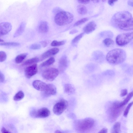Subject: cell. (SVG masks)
I'll return each mask as SVG.
<instances>
[{"mask_svg": "<svg viewBox=\"0 0 133 133\" xmlns=\"http://www.w3.org/2000/svg\"><path fill=\"white\" fill-rule=\"evenodd\" d=\"M59 71L57 69L53 68H48L43 72L42 76L45 79L52 81H54L59 74Z\"/></svg>", "mask_w": 133, "mask_h": 133, "instance_id": "obj_8", "label": "cell"}, {"mask_svg": "<svg viewBox=\"0 0 133 133\" xmlns=\"http://www.w3.org/2000/svg\"><path fill=\"white\" fill-rule=\"evenodd\" d=\"M55 133H63L62 132L59 130H56L55 131Z\"/></svg>", "mask_w": 133, "mask_h": 133, "instance_id": "obj_45", "label": "cell"}, {"mask_svg": "<svg viewBox=\"0 0 133 133\" xmlns=\"http://www.w3.org/2000/svg\"><path fill=\"white\" fill-rule=\"evenodd\" d=\"M41 44L42 46L44 47H45L48 44L47 42L45 41L41 42Z\"/></svg>", "mask_w": 133, "mask_h": 133, "instance_id": "obj_42", "label": "cell"}, {"mask_svg": "<svg viewBox=\"0 0 133 133\" xmlns=\"http://www.w3.org/2000/svg\"><path fill=\"white\" fill-rule=\"evenodd\" d=\"M2 133H11L4 127H2L1 129Z\"/></svg>", "mask_w": 133, "mask_h": 133, "instance_id": "obj_40", "label": "cell"}, {"mask_svg": "<svg viewBox=\"0 0 133 133\" xmlns=\"http://www.w3.org/2000/svg\"><path fill=\"white\" fill-rule=\"evenodd\" d=\"M50 114V111L46 108H42L37 110H34L31 112V116L35 118H45L49 116Z\"/></svg>", "mask_w": 133, "mask_h": 133, "instance_id": "obj_9", "label": "cell"}, {"mask_svg": "<svg viewBox=\"0 0 133 133\" xmlns=\"http://www.w3.org/2000/svg\"><path fill=\"white\" fill-rule=\"evenodd\" d=\"M128 4L130 6L133 7V0H129L128 2Z\"/></svg>", "mask_w": 133, "mask_h": 133, "instance_id": "obj_43", "label": "cell"}, {"mask_svg": "<svg viewBox=\"0 0 133 133\" xmlns=\"http://www.w3.org/2000/svg\"><path fill=\"white\" fill-rule=\"evenodd\" d=\"M12 25L10 23L8 22H3L0 24V35H5L11 31Z\"/></svg>", "mask_w": 133, "mask_h": 133, "instance_id": "obj_11", "label": "cell"}, {"mask_svg": "<svg viewBox=\"0 0 133 133\" xmlns=\"http://www.w3.org/2000/svg\"><path fill=\"white\" fill-rule=\"evenodd\" d=\"M49 29V26L46 22L42 21L40 22L38 26V30L40 32L46 33L48 31Z\"/></svg>", "mask_w": 133, "mask_h": 133, "instance_id": "obj_19", "label": "cell"}, {"mask_svg": "<svg viewBox=\"0 0 133 133\" xmlns=\"http://www.w3.org/2000/svg\"><path fill=\"white\" fill-rule=\"evenodd\" d=\"M117 1L116 0H109L108 1V3L110 5L112 6L114 4V3Z\"/></svg>", "mask_w": 133, "mask_h": 133, "instance_id": "obj_41", "label": "cell"}, {"mask_svg": "<svg viewBox=\"0 0 133 133\" xmlns=\"http://www.w3.org/2000/svg\"><path fill=\"white\" fill-rule=\"evenodd\" d=\"M74 16L72 14L65 11L58 12L56 14L54 17L55 23L59 26L68 24L72 22Z\"/></svg>", "mask_w": 133, "mask_h": 133, "instance_id": "obj_4", "label": "cell"}, {"mask_svg": "<svg viewBox=\"0 0 133 133\" xmlns=\"http://www.w3.org/2000/svg\"><path fill=\"white\" fill-rule=\"evenodd\" d=\"M6 58V55L4 51H1L0 52V62H2L4 61Z\"/></svg>", "mask_w": 133, "mask_h": 133, "instance_id": "obj_34", "label": "cell"}, {"mask_svg": "<svg viewBox=\"0 0 133 133\" xmlns=\"http://www.w3.org/2000/svg\"><path fill=\"white\" fill-rule=\"evenodd\" d=\"M120 29L125 31L133 30V17L119 26Z\"/></svg>", "mask_w": 133, "mask_h": 133, "instance_id": "obj_14", "label": "cell"}, {"mask_svg": "<svg viewBox=\"0 0 133 133\" xmlns=\"http://www.w3.org/2000/svg\"><path fill=\"white\" fill-rule=\"evenodd\" d=\"M68 105L67 101L62 99L54 105L53 109V112L56 115H61L66 109Z\"/></svg>", "mask_w": 133, "mask_h": 133, "instance_id": "obj_7", "label": "cell"}, {"mask_svg": "<svg viewBox=\"0 0 133 133\" xmlns=\"http://www.w3.org/2000/svg\"><path fill=\"white\" fill-rule=\"evenodd\" d=\"M132 18L131 14L127 11H122L115 14L111 20L112 25L115 27H118L121 24L126 22Z\"/></svg>", "mask_w": 133, "mask_h": 133, "instance_id": "obj_3", "label": "cell"}, {"mask_svg": "<svg viewBox=\"0 0 133 133\" xmlns=\"http://www.w3.org/2000/svg\"><path fill=\"white\" fill-rule=\"evenodd\" d=\"M133 39V32L123 33L118 35L116 37L117 44L120 46L127 44Z\"/></svg>", "mask_w": 133, "mask_h": 133, "instance_id": "obj_6", "label": "cell"}, {"mask_svg": "<svg viewBox=\"0 0 133 133\" xmlns=\"http://www.w3.org/2000/svg\"><path fill=\"white\" fill-rule=\"evenodd\" d=\"M84 34V33H82L76 36L72 40L71 43L73 44H74L77 43L83 37Z\"/></svg>", "mask_w": 133, "mask_h": 133, "instance_id": "obj_30", "label": "cell"}, {"mask_svg": "<svg viewBox=\"0 0 133 133\" xmlns=\"http://www.w3.org/2000/svg\"><path fill=\"white\" fill-rule=\"evenodd\" d=\"M96 25L93 21H91L88 23L83 28L84 32L87 34L91 33L96 29Z\"/></svg>", "mask_w": 133, "mask_h": 133, "instance_id": "obj_16", "label": "cell"}, {"mask_svg": "<svg viewBox=\"0 0 133 133\" xmlns=\"http://www.w3.org/2000/svg\"><path fill=\"white\" fill-rule=\"evenodd\" d=\"M5 80V77L3 74L0 72V82L1 83L3 82Z\"/></svg>", "mask_w": 133, "mask_h": 133, "instance_id": "obj_37", "label": "cell"}, {"mask_svg": "<svg viewBox=\"0 0 133 133\" xmlns=\"http://www.w3.org/2000/svg\"><path fill=\"white\" fill-rule=\"evenodd\" d=\"M59 49L57 48L51 49L43 53L42 55V59H44L57 54L59 51Z\"/></svg>", "mask_w": 133, "mask_h": 133, "instance_id": "obj_17", "label": "cell"}, {"mask_svg": "<svg viewBox=\"0 0 133 133\" xmlns=\"http://www.w3.org/2000/svg\"><path fill=\"white\" fill-rule=\"evenodd\" d=\"M120 122L116 123L113 126L111 133H120Z\"/></svg>", "mask_w": 133, "mask_h": 133, "instance_id": "obj_25", "label": "cell"}, {"mask_svg": "<svg viewBox=\"0 0 133 133\" xmlns=\"http://www.w3.org/2000/svg\"><path fill=\"white\" fill-rule=\"evenodd\" d=\"M78 12L80 14L84 15L87 13V10L86 8L84 5H79L77 7Z\"/></svg>", "mask_w": 133, "mask_h": 133, "instance_id": "obj_23", "label": "cell"}, {"mask_svg": "<svg viewBox=\"0 0 133 133\" xmlns=\"http://www.w3.org/2000/svg\"><path fill=\"white\" fill-rule=\"evenodd\" d=\"M41 48V45L38 44H34L31 45L30 48L33 50H37L40 49Z\"/></svg>", "mask_w": 133, "mask_h": 133, "instance_id": "obj_35", "label": "cell"}, {"mask_svg": "<svg viewBox=\"0 0 133 133\" xmlns=\"http://www.w3.org/2000/svg\"><path fill=\"white\" fill-rule=\"evenodd\" d=\"M133 96V91L130 92L126 97L122 101L120 102V105L121 107H124L129 102Z\"/></svg>", "mask_w": 133, "mask_h": 133, "instance_id": "obj_26", "label": "cell"}, {"mask_svg": "<svg viewBox=\"0 0 133 133\" xmlns=\"http://www.w3.org/2000/svg\"><path fill=\"white\" fill-rule=\"evenodd\" d=\"M43 92L45 96L47 97L55 95L56 94V88L53 84H47L45 90Z\"/></svg>", "mask_w": 133, "mask_h": 133, "instance_id": "obj_12", "label": "cell"}, {"mask_svg": "<svg viewBox=\"0 0 133 133\" xmlns=\"http://www.w3.org/2000/svg\"><path fill=\"white\" fill-rule=\"evenodd\" d=\"M77 31L76 30H73L70 31V34H72L77 32Z\"/></svg>", "mask_w": 133, "mask_h": 133, "instance_id": "obj_44", "label": "cell"}, {"mask_svg": "<svg viewBox=\"0 0 133 133\" xmlns=\"http://www.w3.org/2000/svg\"><path fill=\"white\" fill-rule=\"evenodd\" d=\"M108 129L106 128H104L99 131L98 133H107Z\"/></svg>", "mask_w": 133, "mask_h": 133, "instance_id": "obj_39", "label": "cell"}, {"mask_svg": "<svg viewBox=\"0 0 133 133\" xmlns=\"http://www.w3.org/2000/svg\"><path fill=\"white\" fill-rule=\"evenodd\" d=\"M78 2L80 4H87L89 3L90 1L89 0H78Z\"/></svg>", "mask_w": 133, "mask_h": 133, "instance_id": "obj_38", "label": "cell"}, {"mask_svg": "<svg viewBox=\"0 0 133 133\" xmlns=\"http://www.w3.org/2000/svg\"><path fill=\"white\" fill-rule=\"evenodd\" d=\"M126 57V52L124 50L117 48L109 51L107 55L106 58L109 63L116 65L124 62L125 60Z\"/></svg>", "mask_w": 133, "mask_h": 133, "instance_id": "obj_1", "label": "cell"}, {"mask_svg": "<svg viewBox=\"0 0 133 133\" xmlns=\"http://www.w3.org/2000/svg\"><path fill=\"white\" fill-rule=\"evenodd\" d=\"M120 102L115 101L109 105L108 109V116L111 122L115 121L122 112L124 107L120 105Z\"/></svg>", "mask_w": 133, "mask_h": 133, "instance_id": "obj_2", "label": "cell"}, {"mask_svg": "<svg viewBox=\"0 0 133 133\" xmlns=\"http://www.w3.org/2000/svg\"><path fill=\"white\" fill-rule=\"evenodd\" d=\"M19 43L14 42H2L0 45L5 46H18L20 45Z\"/></svg>", "mask_w": 133, "mask_h": 133, "instance_id": "obj_28", "label": "cell"}, {"mask_svg": "<svg viewBox=\"0 0 133 133\" xmlns=\"http://www.w3.org/2000/svg\"><path fill=\"white\" fill-rule=\"evenodd\" d=\"M27 54L24 53L17 55L15 58V61L16 63L18 64L22 62L25 58Z\"/></svg>", "mask_w": 133, "mask_h": 133, "instance_id": "obj_24", "label": "cell"}, {"mask_svg": "<svg viewBox=\"0 0 133 133\" xmlns=\"http://www.w3.org/2000/svg\"><path fill=\"white\" fill-rule=\"evenodd\" d=\"M3 41H4L3 39H1V42H3Z\"/></svg>", "mask_w": 133, "mask_h": 133, "instance_id": "obj_46", "label": "cell"}, {"mask_svg": "<svg viewBox=\"0 0 133 133\" xmlns=\"http://www.w3.org/2000/svg\"><path fill=\"white\" fill-rule=\"evenodd\" d=\"M39 61V59L37 57H34L29 59L25 62L22 64V66H25L33 64L36 63Z\"/></svg>", "mask_w": 133, "mask_h": 133, "instance_id": "obj_22", "label": "cell"}, {"mask_svg": "<svg viewBox=\"0 0 133 133\" xmlns=\"http://www.w3.org/2000/svg\"><path fill=\"white\" fill-rule=\"evenodd\" d=\"M55 61V58L52 57L41 63L40 65V66L41 67H47L53 64Z\"/></svg>", "mask_w": 133, "mask_h": 133, "instance_id": "obj_21", "label": "cell"}, {"mask_svg": "<svg viewBox=\"0 0 133 133\" xmlns=\"http://www.w3.org/2000/svg\"><path fill=\"white\" fill-rule=\"evenodd\" d=\"M26 26L24 22H22L17 29L14 35V37H15L21 35L24 31Z\"/></svg>", "mask_w": 133, "mask_h": 133, "instance_id": "obj_20", "label": "cell"}, {"mask_svg": "<svg viewBox=\"0 0 133 133\" xmlns=\"http://www.w3.org/2000/svg\"><path fill=\"white\" fill-rule=\"evenodd\" d=\"M68 60L66 56H62L59 61V68L61 72H63L66 69L68 65Z\"/></svg>", "mask_w": 133, "mask_h": 133, "instance_id": "obj_15", "label": "cell"}, {"mask_svg": "<svg viewBox=\"0 0 133 133\" xmlns=\"http://www.w3.org/2000/svg\"><path fill=\"white\" fill-rule=\"evenodd\" d=\"M88 18H83L76 22L74 25V26H76L81 25L87 21Z\"/></svg>", "mask_w": 133, "mask_h": 133, "instance_id": "obj_33", "label": "cell"}, {"mask_svg": "<svg viewBox=\"0 0 133 133\" xmlns=\"http://www.w3.org/2000/svg\"><path fill=\"white\" fill-rule=\"evenodd\" d=\"M38 71L37 64H34L25 68L24 70L25 76L26 78H30L36 74Z\"/></svg>", "mask_w": 133, "mask_h": 133, "instance_id": "obj_10", "label": "cell"}, {"mask_svg": "<svg viewBox=\"0 0 133 133\" xmlns=\"http://www.w3.org/2000/svg\"><path fill=\"white\" fill-rule=\"evenodd\" d=\"M24 95L23 92L22 91H20L14 96L13 99L16 101H20L24 98Z\"/></svg>", "mask_w": 133, "mask_h": 133, "instance_id": "obj_27", "label": "cell"}, {"mask_svg": "<svg viewBox=\"0 0 133 133\" xmlns=\"http://www.w3.org/2000/svg\"><path fill=\"white\" fill-rule=\"evenodd\" d=\"M128 93L127 90L126 89H124L122 90L121 92L120 96L123 97L126 95Z\"/></svg>", "mask_w": 133, "mask_h": 133, "instance_id": "obj_36", "label": "cell"}, {"mask_svg": "<svg viewBox=\"0 0 133 133\" xmlns=\"http://www.w3.org/2000/svg\"><path fill=\"white\" fill-rule=\"evenodd\" d=\"M95 123L93 119L87 118L77 121L75 123V127L78 131L83 133L92 129Z\"/></svg>", "mask_w": 133, "mask_h": 133, "instance_id": "obj_5", "label": "cell"}, {"mask_svg": "<svg viewBox=\"0 0 133 133\" xmlns=\"http://www.w3.org/2000/svg\"><path fill=\"white\" fill-rule=\"evenodd\" d=\"M133 104V101L130 103L125 108L123 113V116L127 117L129 113L130 109Z\"/></svg>", "mask_w": 133, "mask_h": 133, "instance_id": "obj_31", "label": "cell"}, {"mask_svg": "<svg viewBox=\"0 0 133 133\" xmlns=\"http://www.w3.org/2000/svg\"><path fill=\"white\" fill-rule=\"evenodd\" d=\"M65 43L64 41H58L54 40L51 43V45L53 46H59L64 45Z\"/></svg>", "mask_w": 133, "mask_h": 133, "instance_id": "obj_32", "label": "cell"}, {"mask_svg": "<svg viewBox=\"0 0 133 133\" xmlns=\"http://www.w3.org/2000/svg\"><path fill=\"white\" fill-rule=\"evenodd\" d=\"M64 92L68 95H71L75 92V89L71 84L67 83L65 84L64 87Z\"/></svg>", "mask_w": 133, "mask_h": 133, "instance_id": "obj_18", "label": "cell"}, {"mask_svg": "<svg viewBox=\"0 0 133 133\" xmlns=\"http://www.w3.org/2000/svg\"><path fill=\"white\" fill-rule=\"evenodd\" d=\"M32 85L37 90L43 92L46 87L47 84L40 80H35L33 82Z\"/></svg>", "mask_w": 133, "mask_h": 133, "instance_id": "obj_13", "label": "cell"}, {"mask_svg": "<svg viewBox=\"0 0 133 133\" xmlns=\"http://www.w3.org/2000/svg\"><path fill=\"white\" fill-rule=\"evenodd\" d=\"M103 43L107 47H109L114 44V41L109 38H107L104 39Z\"/></svg>", "mask_w": 133, "mask_h": 133, "instance_id": "obj_29", "label": "cell"}]
</instances>
